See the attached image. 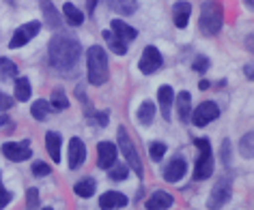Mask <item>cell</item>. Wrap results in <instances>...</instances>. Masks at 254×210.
<instances>
[{
  "label": "cell",
  "mask_w": 254,
  "mask_h": 210,
  "mask_svg": "<svg viewBox=\"0 0 254 210\" xmlns=\"http://www.w3.org/2000/svg\"><path fill=\"white\" fill-rule=\"evenodd\" d=\"M48 58L52 69H56L63 75H73L78 69V62L82 58V45L73 35L59 33L52 37L48 45Z\"/></svg>",
  "instance_id": "obj_1"
},
{
  "label": "cell",
  "mask_w": 254,
  "mask_h": 210,
  "mask_svg": "<svg viewBox=\"0 0 254 210\" xmlns=\"http://www.w3.org/2000/svg\"><path fill=\"white\" fill-rule=\"evenodd\" d=\"M86 73L93 86L106 84L110 78V65H108L106 49L101 45H93L86 49Z\"/></svg>",
  "instance_id": "obj_2"
},
{
  "label": "cell",
  "mask_w": 254,
  "mask_h": 210,
  "mask_svg": "<svg viewBox=\"0 0 254 210\" xmlns=\"http://www.w3.org/2000/svg\"><path fill=\"white\" fill-rule=\"evenodd\" d=\"M222 24H224V9L218 0H207L202 2L200 9V20H198V28L202 35L213 37L222 30Z\"/></svg>",
  "instance_id": "obj_3"
},
{
  "label": "cell",
  "mask_w": 254,
  "mask_h": 210,
  "mask_svg": "<svg viewBox=\"0 0 254 210\" xmlns=\"http://www.w3.org/2000/svg\"><path fill=\"white\" fill-rule=\"evenodd\" d=\"M194 146L200 150L198 161L194 168V180H207L213 174V159H211V142L207 137H196Z\"/></svg>",
  "instance_id": "obj_4"
},
{
  "label": "cell",
  "mask_w": 254,
  "mask_h": 210,
  "mask_svg": "<svg viewBox=\"0 0 254 210\" xmlns=\"http://www.w3.org/2000/svg\"><path fill=\"white\" fill-rule=\"evenodd\" d=\"M117 135H119V150L123 152V157L127 159V168H129V169H134L138 178H142L144 169H142L140 155H138V150H136L134 142H131V139H129V135H127L125 126H119V133H117Z\"/></svg>",
  "instance_id": "obj_5"
},
{
  "label": "cell",
  "mask_w": 254,
  "mask_h": 210,
  "mask_svg": "<svg viewBox=\"0 0 254 210\" xmlns=\"http://www.w3.org/2000/svg\"><path fill=\"white\" fill-rule=\"evenodd\" d=\"M164 65V58L160 54V49L153 47V45H147L144 52L140 56V62H138V69L144 73V75H151L155 71H160V67Z\"/></svg>",
  "instance_id": "obj_6"
},
{
  "label": "cell",
  "mask_w": 254,
  "mask_h": 210,
  "mask_svg": "<svg viewBox=\"0 0 254 210\" xmlns=\"http://www.w3.org/2000/svg\"><path fill=\"white\" fill-rule=\"evenodd\" d=\"M39 30H41V22H28V24H24V26H20L15 30V35L11 37V41H9V47L11 49H17V47H24L26 43L33 39V37L39 35Z\"/></svg>",
  "instance_id": "obj_7"
},
{
  "label": "cell",
  "mask_w": 254,
  "mask_h": 210,
  "mask_svg": "<svg viewBox=\"0 0 254 210\" xmlns=\"http://www.w3.org/2000/svg\"><path fill=\"white\" fill-rule=\"evenodd\" d=\"M218 116H220V110H218V105H215L213 101H205V103H200L198 107H196L194 114H190V118H192V123L196 126H207L209 123H213Z\"/></svg>",
  "instance_id": "obj_8"
},
{
  "label": "cell",
  "mask_w": 254,
  "mask_h": 210,
  "mask_svg": "<svg viewBox=\"0 0 254 210\" xmlns=\"http://www.w3.org/2000/svg\"><path fill=\"white\" fill-rule=\"evenodd\" d=\"M2 155L9 159V161H15V163H20V161H26V159L33 157V150H30V142L28 139H24V142H7V144H2Z\"/></svg>",
  "instance_id": "obj_9"
},
{
  "label": "cell",
  "mask_w": 254,
  "mask_h": 210,
  "mask_svg": "<svg viewBox=\"0 0 254 210\" xmlns=\"http://www.w3.org/2000/svg\"><path fill=\"white\" fill-rule=\"evenodd\" d=\"M231 180H226V178H222V180L215 184L213 191H211V197H209V208H220L224 206V204L231 200Z\"/></svg>",
  "instance_id": "obj_10"
},
{
  "label": "cell",
  "mask_w": 254,
  "mask_h": 210,
  "mask_svg": "<svg viewBox=\"0 0 254 210\" xmlns=\"http://www.w3.org/2000/svg\"><path fill=\"white\" fill-rule=\"evenodd\" d=\"M117 163V146L112 142H99L97 144V165L101 169H110Z\"/></svg>",
  "instance_id": "obj_11"
},
{
  "label": "cell",
  "mask_w": 254,
  "mask_h": 210,
  "mask_svg": "<svg viewBox=\"0 0 254 210\" xmlns=\"http://www.w3.org/2000/svg\"><path fill=\"white\" fill-rule=\"evenodd\" d=\"M86 161V146L80 137H71L69 139V168L78 169L82 163Z\"/></svg>",
  "instance_id": "obj_12"
},
{
  "label": "cell",
  "mask_w": 254,
  "mask_h": 210,
  "mask_svg": "<svg viewBox=\"0 0 254 210\" xmlns=\"http://www.w3.org/2000/svg\"><path fill=\"white\" fill-rule=\"evenodd\" d=\"M188 171V165L183 159H173L166 168H164V180L166 182H179Z\"/></svg>",
  "instance_id": "obj_13"
},
{
  "label": "cell",
  "mask_w": 254,
  "mask_h": 210,
  "mask_svg": "<svg viewBox=\"0 0 254 210\" xmlns=\"http://www.w3.org/2000/svg\"><path fill=\"white\" fill-rule=\"evenodd\" d=\"M190 13H192V4L186 2V0H179V2L173 4V22L177 28H186L190 22Z\"/></svg>",
  "instance_id": "obj_14"
},
{
  "label": "cell",
  "mask_w": 254,
  "mask_h": 210,
  "mask_svg": "<svg viewBox=\"0 0 254 210\" xmlns=\"http://www.w3.org/2000/svg\"><path fill=\"white\" fill-rule=\"evenodd\" d=\"M173 204H175V197L170 193H166V191H155L144 206L149 210H166V208H173Z\"/></svg>",
  "instance_id": "obj_15"
},
{
  "label": "cell",
  "mask_w": 254,
  "mask_h": 210,
  "mask_svg": "<svg viewBox=\"0 0 254 210\" xmlns=\"http://www.w3.org/2000/svg\"><path fill=\"white\" fill-rule=\"evenodd\" d=\"M110 30H112V35H114V37H119V39H121V41H125V43L134 41L136 37H138V30H136V28H131L129 24H125L123 20H112Z\"/></svg>",
  "instance_id": "obj_16"
},
{
  "label": "cell",
  "mask_w": 254,
  "mask_h": 210,
  "mask_svg": "<svg viewBox=\"0 0 254 210\" xmlns=\"http://www.w3.org/2000/svg\"><path fill=\"white\" fill-rule=\"evenodd\" d=\"M127 206V197L119 191H106L99 197V208H125Z\"/></svg>",
  "instance_id": "obj_17"
},
{
  "label": "cell",
  "mask_w": 254,
  "mask_h": 210,
  "mask_svg": "<svg viewBox=\"0 0 254 210\" xmlns=\"http://www.w3.org/2000/svg\"><path fill=\"white\" fill-rule=\"evenodd\" d=\"M61 146H63V137L56 131H48L46 133V150L52 157L54 163H61Z\"/></svg>",
  "instance_id": "obj_18"
},
{
  "label": "cell",
  "mask_w": 254,
  "mask_h": 210,
  "mask_svg": "<svg viewBox=\"0 0 254 210\" xmlns=\"http://www.w3.org/2000/svg\"><path fill=\"white\" fill-rule=\"evenodd\" d=\"M175 101H177V114H179L181 123H188L190 114H192V97H190V92L188 90L179 92Z\"/></svg>",
  "instance_id": "obj_19"
},
{
  "label": "cell",
  "mask_w": 254,
  "mask_h": 210,
  "mask_svg": "<svg viewBox=\"0 0 254 210\" xmlns=\"http://www.w3.org/2000/svg\"><path fill=\"white\" fill-rule=\"evenodd\" d=\"M157 99H160V107H162L164 118L170 120V105H173V101H175V90L170 86H160Z\"/></svg>",
  "instance_id": "obj_20"
},
{
  "label": "cell",
  "mask_w": 254,
  "mask_h": 210,
  "mask_svg": "<svg viewBox=\"0 0 254 210\" xmlns=\"http://www.w3.org/2000/svg\"><path fill=\"white\" fill-rule=\"evenodd\" d=\"M108 7L119 15H134L138 9V0H108Z\"/></svg>",
  "instance_id": "obj_21"
},
{
  "label": "cell",
  "mask_w": 254,
  "mask_h": 210,
  "mask_svg": "<svg viewBox=\"0 0 254 210\" xmlns=\"http://www.w3.org/2000/svg\"><path fill=\"white\" fill-rule=\"evenodd\" d=\"M41 11H43V20H46L48 26L52 28H61V17H59V11L50 0H41Z\"/></svg>",
  "instance_id": "obj_22"
},
{
  "label": "cell",
  "mask_w": 254,
  "mask_h": 210,
  "mask_svg": "<svg viewBox=\"0 0 254 210\" xmlns=\"http://www.w3.org/2000/svg\"><path fill=\"white\" fill-rule=\"evenodd\" d=\"M50 112H52V105H50V101H46V99H37L33 103V107H30L33 118L39 120V123H43V120L50 116Z\"/></svg>",
  "instance_id": "obj_23"
},
{
  "label": "cell",
  "mask_w": 254,
  "mask_h": 210,
  "mask_svg": "<svg viewBox=\"0 0 254 210\" xmlns=\"http://www.w3.org/2000/svg\"><path fill=\"white\" fill-rule=\"evenodd\" d=\"M63 15H65V20L71 24V26H80V24L84 22V13H82V11L71 2H65V7H63Z\"/></svg>",
  "instance_id": "obj_24"
},
{
  "label": "cell",
  "mask_w": 254,
  "mask_h": 210,
  "mask_svg": "<svg viewBox=\"0 0 254 210\" xmlns=\"http://www.w3.org/2000/svg\"><path fill=\"white\" fill-rule=\"evenodd\" d=\"M138 123L144 125V126H149L151 123H153V116H155V105H153V101H144V103L138 107Z\"/></svg>",
  "instance_id": "obj_25"
},
{
  "label": "cell",
  "mask_w": 254,
  "mask_h": 210,
  "mask_svg": "<svg viewBox=\"0 0 254 210\" xmlns=\"http://www.w3.org/2000/svg\"><path fill=\"white\" fill-rule=\"evenodd\" d=\"M104 39H106L108 47H110L114 54H119V56H125V54H127V43L121 41L119 37H114L112 30H106V33H104Z\"/></svg>",
  "instance_id": "obj_26"
},
{
  "label": "cell",
  "mask_w": 254,
  "mask_h": 210,
  "mask_svg": "<svg viewBox=\"0 0 254 210\" xmlns=\"http://www.w3.org/2000/svg\"><path fill=\"white\" fill-rule=\"evenodd\" d=\"M73 193L78 197H91L95 193V180L93 178H82L73 184Z\"/></svg>",
  "instance_id": "obj_27"
},
{
  "label": "cell",
  "mask_w": 254,
  "mask_h": 210,
  "mask_svg": "<svg viewBox=\"0 0 254 210\" xmlns=\"http://www.w3.org/2000/svg\"><path fill=\"white\" fill-rule=\"evenodd\" d=\"M13 86H15V99L17 101H28L30 99V82L28 78H15L13 82Z\"/></svg>",
  "instance_id": "obj_28"
},
{
  "label": "cell",
  "mask_w": 254,
  "mask_h": 210,
  "mask_svg": "<svg viewBox=\"0 0 254 210\" xmlns=\"http://www.w3.org/2000/svg\"><path fill=\"white\" fill-rule=\"evenodd\" d=\"M0 78L2 80H15L17 78V65L9 58H0Z\"/></svg>",
  "instance_id": "obj_29"
},
{
  "label": "cell",
  "mask_w": 254,
  "mask_h": 210,
  "mask_svg": "<svg viewBox=\"0 0 254 210\" xmlns=\"http://www.w3.org/2000/svg\"><path fill=\"white\" fill-rule=\"evenodd\" d=\"M252 142H254V133H246V135L239 139V152H241V155H244L246 159H252V157H254Z\"/></svg>",
  "instance_id": "obj_30"
},
{
  "label": "cell",
  "mask_w": 254,
  "mask_h": 210,
  "mask_svg": "<svg viewBox=\"0 0 254 210\" xmlns=\"http://www.w3.org/2000/svg\"><path fill=\"white\" fill-rule=\"evenodd\" d=\"M50 105H52V110H56V112L67 110V107H69V101H67V97H65V92H63V90H56V92L52 94V99H50Z\"/></svg>",
  "instance_id": "obj_31"
},
{
  "label": "cell",
  "mask_w": 254,
  "mask_h": 210,
  "mask_svg": "<svg viewBox=\"0 0 254 210\" xmlns=\"http://www.w3.org/2000/svg\"><path fill=\"white\" fill-rule=\"evenodd\" d=\"M108 176H110V180H125L127 176H129V168H127V165H112L110 169H108Z\"/></svg>",
  "instance_id": "obj_32"
},
{
  "label": "cell",
  "mask_w": 254,
  "mask_h": 210,
  "mask_svg": "<svg viewBox=\"0 0 254 210\" xmlns=\"http://www.w3.org/2000/svg\"><path fill=\"white\" fill-rule=\"evenodd\" d=\"M164 155H166V144H162V142H151L149 144V157H151V161H162Z\"/></svg>",
  "instance_id": "obj_33"
},
{
  "label": "cell",
  "mask_w": 254,
  "mask_h": 210,
  "mask_svg": "<svg viewBox=\"0 0 254 210\" xmlns=\"http://www.w3.org/2000/svg\"><path fill=\"white\" fill-rule=\"evenodd\" d=\"M26 206L28 208H39V191L35 187H30L26 191Z\"/></svg>",
  "instance_id": "obj_34"
},
{
  "label": "cell",
  "mask_w": 254,
  "mask_h": 210,
  "mask_svg": "<svg viewBox=\"0 0 254 210\" xmlns=\"http://www.w3.org/2000/svg\"><path fill=\"white\" fill-rule=\"evenodd\" d=\"M50 171H52V168H50L48 163H43V161H37V163L33 165V174L39 176V178H41V176H48Z\"/></svg>",
  "instance_id": "obj_35"
},
{
  "label": "cell",
  "mask_w": 254,
  "mask_h": 210,
  "mask_svg": "<svg viewBox=\"0 0 254 210\" xmlns=\"http://www.w3.org/2000/svg\"><path fill=\"white\" fill-rule=\"evenodd\" d=\"M220 150H222L220 157H222V161H224V165H231V139H224Z\"/></svg>",
  "instance_id": "obj_36"
},
{
  "label": "cell",
  "mask_w": 254,
  "mask_h": 210,
  "mask_svg": "<svg viewBox=\"0 0 254 210\" xmlns=\"http://www.w3.org/2000/svg\"><path fill=\"white\" fill-rule=\"evenodd\" d=\"M194 71H198V73H205L207 69H209V58L207 56H196V60H194Z\"/></svg>",
  "instance_id": "obj_37"
},
{
  "label": "cell",
  "mask_w": 254,
  "mask_h": 210,
  "mask_svg": "<svg viewBox=\"0 0 254 210\" xmlns=\"http://www.w3.org/2000/svg\"><path fill=\"white\" fill-rule=\"evenodd\" d=\"M11 200H13V193L4 189V187H2V182H0V208H4Z\"/></svg>",
  "instance_id": "obj_38"
},
{
  "label": "cell",
  "mask_w": 254,
  "mask_h": 210,
  "mask_svg": "<svg viewBox=\"0 0 254 210\" xmlns=\"http://www.w3.org/2000/svg\"><path fill=\"white\" fill-rule=\"evenodd\" d=\"M11 105H13V99H11V97H7V94H2V92H0V112L9 110Z\"/></svg>",
  "instance_id": "obj_39"
},
{
  "label": "cell",
  "mask_w": 254,
  "mask_h": 210,
  "mask_svg": "<svg viewBox=\"0 0 254 210\" xmlns=\"http://www.w3.org/2000/svg\"><path fill=\"white\" fill-rule=\"evenodd\" d=\"M95 116H97V118H95V123H97L99 126H106L108 125V114H95Z\"/></svg>",
  "instance_id": "obj_40"
},
{
  "label": "cell",
  "mask_w": 254,
  "mask_h": 210,
  "mask_svg": "<svg viewBox=\"0 0 254 210\" xmlns=\"http://www.w3.org/2000/svg\"><path fill=\"white\" fill-rule=\"evenodd\" d=\"M97 2H99V0H86V13H88V15H91L93 11H95V7H97Z\"/></svg>",
  "instance_id": "obj_41"
},
{
  "label": "cell",
  "mask_w": 254,
  "mask_h": 210,
  "mask_svg": "<svg viewBox=\"0 0 254 210\" xmlns=\"http://www.w3.org/2000/svg\"><path fill=\"white\" fill-rule=\"evenodd\" d=\"M198 88H200V90H207V88H209V82H207V80L198 82Z\"/></svg>",
  "instance_id": "obj_42"
},
{
  "label": "cell",
  "mask_w": 254,
  "mask_h": 210,
  "mask_svg": "<svg viewBox=\"0 0 254 210\" xmlns=\"http://www.w3.org/2000/svg\"><path fill=\"white\" fill-rule=\"evenodd\" d=\"M11 123V120H9V116H2V118H0V126H4V125H9Z\"/></svg>",
  "instance_id": "obj_43"
},
{
  "label": "cell",
  "mask_w": 254,
  "mask_h": 210,
  "mask_svg": "<svg viewBox=\"0 0 254 210\" xmlns=\"http://www.w3.org/2000/svg\"><path fill=\"white\" fill-rule=\"evenodd\" d=\"M246 75L252 80V65H248V67H246Z\"/></svg>",
  "instance_id": "obj_44"
},
{
  "label": "cell",
  "mask_w": 254,
  "mask_h": 210,
  "mask_svg": "<svg viewBox=\"0 0 254 210\" xmlns=\"http://www.w3.org/2000/svg\"><path fill=\"white\" fill-rule=\"evenodd\" d=\"M244 2L248 4V7H252V4H254V0H244Z\"/></svg>",
  "instance_id": "obj_45"
}]
</instances>
